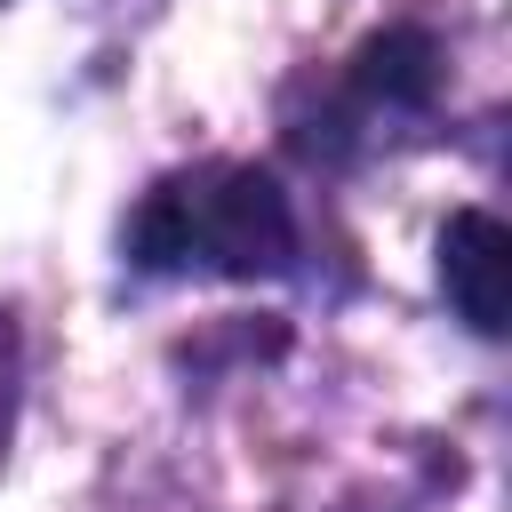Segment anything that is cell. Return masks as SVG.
<instances>
[{"label": "cell", "mask_w": 512, "mask_h": 512, "mask_svg": "<svg viewBox=\"0 0 512 512\" xmlns=\"http://www.w3.org/2000/svg\"><path fill=\"white\" fill-rule=\"evenodd\" d=\"M432 80H440V56L424 32H384L360 48V88L384 104H432Z\"/></svg>", "instance_id": "3"}, {"label": "cell", "mask_w": 512, "mask_h": 512, "mask_svg": "<svg viewBox=\"0 0 512 512\" xmlns=\"http://www.w3.org/2000/svg\"><path fill=\"white\" fill-rule=\"evenodd\" d=\"M440 288L472 336L512 328V232L488 208H456L440 232Z\"/></svg>", "instance_id": "2"}, {"label": "cell", "mask_w": 512, "mask_h": 512, "mask_svg": "<svg viewBox=\"0 0 512 512\" xmlns=\"http://www.w3.org/2000/svg\"><path fill=\"white\" fill-rule=\"evenodd\" d=\"M144 272H224V280H272L296 256L288 192L264 168H184L144 192L128 232Z\"/></svg>", "instance_id": "1"}, {"label": "cell", "mask_w": 512, "mask_h": 512, "mask_svg": "<svg viewBox=\"0 0 512 512\" xmlns=\"http://www.w3.org/2000/svg\"><path fill=\"white\" fill-rule=\"evenodd\" d=\"M16 400H24V336H16V320L0 312V456H8V440H16Z\"/></svg>", "instance_id": "4"}]
</instances>
